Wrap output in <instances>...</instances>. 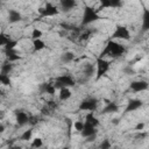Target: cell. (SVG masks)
Wrapping results in <instances>:
<instances>
[{
	"instance_id": "1",
	"label": "cell",
	"mask_w": 149,
	"mask_h": 149,
	"mask_svg": "<svg viewBox=\"0 0 149 149\" xmlns=\"http://www.w3.org/2000/svg\"><path fill=\"white\" fill-rule=\"evenodd\" d=\"M125 52H126L125 45L120 44L119 42H116V41H114V40H109V41L106 43V45H105V48H104V50L101 51V54H100L99 57H105V56L119 57V56L123 55Z\"/></svg>"
},
{
	"instance_id": "2",
	"label": "cell",
	"mask_w": 149,
	"mask_h": 149,
	"mask_svg": "<svg viewBox=\"0 0 149 149\" xmlns=\"http://www.w3.org/2000/svg\"><path fill=\"white\" fill-rule=\"evenodd\" d=\"M100 19L98 10L94 9L91 6L85 5L84 9H83V17H81V26H88L95 21H98Z\"/></svg>"
},
{
	"instance_id": "3",
	"label": "cell",
	"mask_w": 149,
	"mask_h": 149,
	"mask_svg": "<svg viewBox=\"0 0 149 149\" xmlns=\"http://www.w3.org/2000/svg\"><path fill=\"white\" fill-rule=\"evenodd\" d=\"M109 40H123V41H128L130 40V31L127 27L118 24L113 31V34L111 35Z\"/></svg>"
},
{
	"instance_id": "4",
	"label": "cell",
	"mask_w": 149,
	"mask_h": 149,
	"mask_svg": "<svg viewBox=\"0 0 149 149\" xmlns=\"http://www.w3.org/2000/svg\"><path fill=\"white\" fill-rule=\"evenodd\" d=\"M109 70V62L106 61L104 57H98L95 62V78L100 79L102 76L107 73Z\"/></svg>"
},
{
	"instance_id": "5",
	"label": "cell",
	"mask_w": 149,
	"mask_h": 149,
	"mask_svg": "<svg viewBox=\"0 0 149 149\" xmlns=\"http://www.w3.org/2000/svg\"><path fill=\"white\" fill-rule=\"evenodd\" d=\"M55 86L57 88H62V87H71L74 86L76 84V79L71 76V74H61L58 77H56L55 79Z\"/></svg>"
},
{
	"instance_id": "6",
	"label": "cell",
	"mask_w": 149,
	"mask_h": 149,
	"mask_svg": "<svg viewBox=\"0 0 149 149\" xmlns=\"http://www.w3.org/2000/svg\"><path fill=\"white\" fill-rule=\"evenodd\" d=\"M99 105V100L94 97H87L83 99L79 104V111H87V112H94Z\"/></svg>"
},
{
	"instance_id": "7",
	"label": "cell",
	"mask_w": 149,
	"mask_h": 149,
	"mask_svg": "<svg viewBox=\"0 0 149 149\" xmlns=\"http://www.w3.org/2000/svg\"><path fill=\"white\" fill-rule=\"evenodd\" d=\"M38 12H40V15H41V16L47 17V16H55V15H57L59 10H58L57 6H55V5L50 3V2H48L44 7L40 8Z\"/></svg>"
},
{
	"instance_id": "8",
	"label": "cell",
	"mask_w": 149,
	"mask_h": 149,
	"mask_svg": "<svg viewBox=\"0 0 149 149\" xmlns=\"http://www.w3.org/2000/svg\"><path fill=\"white\" fill-rule=\"evenodd\" d=\"M129 88L133 91V92H143V91H147L149 88V83L147 80H143V79H139V80H133L130 84H129Z\"/></svg>"
},
{
	"instance_id": "9",
	"label": "cell",
	"mask_w": 149,
	"mask_h": 149,
	"mask_svg": "<svg viewBox=\"0 0 149 149\" xmlns=\"http://www.w3.org/2000/svg\"><path fill=\"white\" fill-rule=\"evenodd\" d=\"M15 120H16V123L22 127L27 123H29L30 121V115H28L24 111H21V109H17L15 111Z\"/></svg>"
},
{
	"instance_id": "10",
	"label": "cell",
	"mask_w": 149,
	"mask_h": 149,
	"mask_svg": "<svg viewBox=\"0 0 149 149\" xmlns=\"http://www.w3.org/2000/svg\"><path fill=\"white\" fill-rule=\"evenodd\" d=\"M99 9L104 8H119L122 5V0H99Z\"/></svg>"
},
{
	"instance_id": "11",
	"label": "cell",
	"mask_w": 149,
	"mask_h": 149,
	"mask_svg": "<svg viewBox=\"0 0 149 149\" xmlns=\"http://www.w3.org/2000/svg\"><path fill=\"white\" fill-rule=\"evenodd\" d=\"M142 105H143V101H142V100H140V99H130V100L127 102V106H126L125 112H126V113L135 112V111H137L139 108H141Z\"/></svg>"
},
{
	"instance_id": "12",
	"label": "cell",
	"mask_w": 149,
	"mask_h": 149,
	"mask_svg": "<svg viewBox=\"0 0 149 149\" xmlns=\"http://www.w3.org/2000/svg\"><path fill=\"white\" fill-rule=\"evenodd\" d=\"M80 134H81V136L85 137V139H87V137H90V136H93V135H97V127L85 121L84 129L80 132Z\"/></svg>"
},
{
	"instance_id": "13",
	"label": "cell",
	"mask_w": 149,
	"mask_h": 149,
	"mask_svg": "<svg viewBox=\"0 0 149 149\" xmlns=\"http://www.w3.org/2000/svg\"><path fill=\"white\" fill-rule=\"evenodd\" d=\"M7 20H8L9 23H16V22H20L22 20V15H21L20 12H17L15 9H9Z\"/></svg>"
},
{
	"instance_id": "14",
	"label": "cell",
	"mask_w": 149,
	"mask_h": 149,
	"mask_svg": "<svg viewBox=\"0 0 149 149\" xmlns=\"http://www.w3.org/2000/svg\"><path fill=\"white\" fill-rule=\"evenodd\" d=\"M59 6L64 12H70L77 6L76 0H59Z\"/></svg>"
},
{
	"instance_id": "15",
	"label": "cell",
	"mask_w": 149,
	"mask_h": 149,
	"mask_svg": "<svg viewBox=\"0 0 149 149\" xmlns=\"http://www.w3.org/2000/svg\"><path fill=\"white\" fill-rule=\"evenodd\" d=\"M83 73L86 78H92L95 73V65L92 63H86L83 68Z\"/></svg>"
},
{
	"instance_id": "16",
	"label": "cell",
	"mask_w": 149,
	"mask_h": 149,
	"mask_svg": "<svg viewBox=\"0 0 149 149\" xmlns=\"http://www.w3.org/2000/svg\"><path fill=\"white\" fill-rule=\"evenodd\" d=\"M56 90H57V87L55 86L54 83H44V84L41 85V91L43 93H48L50 95H54Z\"/></svg>"
},
{
	"instance_id": "17",
	"label": "cell",
	"mask_w": 149,
	"mask_h": 149,
	"mask_svg": "<svg viewBox=\"0 0 149 149\" xmlns=\"http://www.w3.org/2000/svg\"><path fill=\"white\" fill-rule=\"evenodd\" d=\"M119 111V106L115 102H107L106 106L101 109V114H112Z\"/></svg>"
},
{
	"instance_id": "18",
	"label": "cell",
	"mask_w": 149,
	"mask_h": 149,
	"mask_svg": "<svg viewBox=\"0 0 149 149\" xmlns=\"http://www.w3.org/2000/svg\"><path fill=\"white\" fill-rule=\"evenodd\" d=\"M142 31L147 33L149 31V9H143V14H142Z\"/></svg>"
},
{
	"instance_id": "19",
	"label": "cell",
	"mask_w": 149,
	"mask_h": 149,
	"mask_svg": "<svg viewBox=\"0 0 149 149\" xmlns=\"http://www.w3.org/2000/svg\"><path fill=\"white\" fill-rule=\"evenodd\" d=\"M5 52H6V56H7L8 62H16V61L21 59L20 54L15 49H8V50H5Z\"/></svg>"
},
{
	"instance_id": "20",
	"label": "cell",
	"mask_w": 149,
	"mask_h": 149,
	"mask_svg": "<svg viewBox=\"0 0 149 149\" xmlns=\"http://www.w3.org/2000/svg\"><path fill=\"white\" fill-rule=\"evenodd\" d=\"M71 95H72V93H71L70 87H62V88H59V93H58L59 100L66 101V100H69L71 98Z\"/></svg>"
},
{
	"instance_id": "21",
	"label": "cell",
	"mask_w": 149,
	"mask_h": 149,
	"mask_svg": "<svg viewBox=\"0 0 149 149\" xmlns=\"http://www.w3.org/2000/svg\"><path fill=\"white\" fill-rule=\"evenodd\" d=\"M45 47H47V44H45V42H44L42 38L33 40V51H34V52L41 51V50H43Z\"/></svg>"
},
{
	"instance_id": "22",
	"label": "cell",
	"mask_w": 149,
	"mask_h": 149,
	"mask_svg": "<svg viewBox=\"0 0 149 149\" xmlns=\"http://www.w3.org/2000/svg\"><path fill=\"white\" fill-rule=\"evenodd\" d=\"M73 59H74V54L72 51H65L61 55V62L64 64H69L73 62Z\"/></svg>"
},
{
	"instance_id": "23",
	"label": "cell",
	"mask_w": 149,
	"mask_h": 149,
	"mask_svg": "<svg viewBox=\"0 0 149 149\" xmlns=\"http://www.w3.org/2000/svg\"><path fill=\"white\" fill-rule=\"evenodd\" d=\"M85 121L88 122V123H91V125H93V126H95V127L99 126V120H98L97 116L93 114V112H90V113L86 114V116H85Z\"/></svg>"
},
{
	"instance_id": "24",
	"label": "cell",
	"mask_w": 149,
	"mask_h": 149,
	"mask_svg": "<svg viewBox=\"0 0 149 149\" xmlns=\"http://www.w3.org/2000/svg\"><path fill=\"white\" fill-rule=\"evenodd\" d=\"M0 83L5 86H10L12 84V80L9 78L8 74H5V73H0Z\"/></svg>"
},
{
	"instance_id": "25",
	"label": "cell",
	"mask_w": 149,
	"mask_h": 149,
	"mask_svg": "<svg viewBox=\"0 0 149 149\" xmlns=\"http://www.w3.org/2000/svg\"><path fill=\"white\" fill-rule=\"evenodd\" d=\"M30 36H31L33 40H37V38H41V37L43 36V33H42L41 29H38V28H34V29L31 30Z\"/></svg>"
},
{
	"instance_id": "26",
	"label": "cell",
	"mask_w": 149,
	"mask_h": 149,
	"mask_svg": "<svg viewBox=\"0 0 149 149\" xmlns=\"http://www.w3.org/2000/svg\"><path fill=\"white\" fill-rule=\"evenodd\" d=\"M13 69V65L10 64V62L8 63H5L1 65V73H5V74H9V72L12 71Z\"/></svg>"
},
{
	"instance_id": "27",
	"label": "cell",
	"mask_w": 149,
	"mask_h": 149,
	"mask_svg": "<svg viewBox=\"0 0 149 149\" xmlns=\"http://www.w3.org/2000/svg\"><path fill=\"white\" fill-rule=\"evenodd\" d=\"M31 135H33V129H27L22 133L21 135V140L22 141H30L31 140Z\"/></svg>"
},
{
	"instance_id": "28",
	"label": "cell",
	"mask_w": 149,
	"mask_h": 149,
	"mask_svg": "<svg viewBox=\"0 0 149 149\" xmlns=\"http://www.w3.org/2000/svg\"><path fill=\"white\" fill-rule=\"evenodd\" d=\"M33 148H41L43 146V140L41 137H34L31 140V144H30Z\"/></svg>"
},
{
	"instance_id": "29",
	"label": "cell",
	"mask_w": 149,
	"mask_h": 149,
	"mask_svg": "<svg viewBox=\"0 0 149 149\" xmlns=\"http://www.w3.org/2000/svg\"><path fill=\"white\" fill-rule=\"evenodd\" d=\"M84 125H85V121H81V120H77L73 122V128L77 130V132H81L84 129Z\"/></svg>"
},
{
	"instance_id": "30",
	"label": "cell",
	"mask_w": 149,
	"mask_h": 149,
	"mask_svg": "<svg viewBox=\"0 0 149 149\" xmlns=\"http://www.w3.org/2000/svg\"><path fill=\"white\" fill-rule=\"evenodd\" d=\"M10 40H12V38H10L8 35H6V34H3V33H2V34L0 35V45L5 47V45L10 41Z\"/></svg>"
},
{
	"instance_id": "31",
	"label": "cell",
	"mask_w": 149,
	"mask_h": 149,
	"mask_svg": "<svg viewBox=\"0 0 149 149\" xmlns=\"http://www.w3.org/2000/svg\"><path fill=\"white\" fill-rule=\"evenodd\" d=\"M91 34H92L91 30H84V31L79 35V41H87V40L90 38Z\"/></svg>"
},
{
	"instance_id": "32",
	"label": "cell",
	"mask_w": 149,
	"mask_h": 149,
	"mask_svg": "<svg viewBox=\"0 0 149 149\" xmlns=\"http://www.w3.org/2000/svg\"><path fill=\"white\" fill-rule=\"evenodd\" d=\"M112 147V143L109 142V140H102L101 141V143L99 144V148H101V149H108V148H111Z\"/></svg>"
},
{
	"instance_id": "33",
	"label": "cell",
	"mask_w": 149,
	"mask_h": 149,
	"mask_svg": "<svg viewBox=\"0 0 149 149\" xmlns=\"http://www.w3.org/2000/svg\"><path fill=\"white\" fill-rule=\"evenodd\" d=\"M16 44H17V42L16 41H14V40H10L6 45H5V50H8V49H15V47H16Z\"/></svg>"
},
{
	"instance_id": "34",
	"label": "cell",
	"mask_w": 149,
	"mask_h": 149,
	"mask_svg": "<svg viewBox=\"0 0 149 149\" xmlns=\"http://www.w3.org/2000/svg\"><path fill=\"white\" fill-rule=\"evenodd\" d=\"M143 128H144V123L143 122H139L136 126H135V130H143Z\"/></svg>"
},
{
	"instance_id": "35",
	"label": "cell",
	"mask_w": 149,
	"mask_h": 149,
	"mask_svg": "<svg viewBox=\"0 0 149 149\" xmlns=\"http://www.w3.org/2000/svg\"><path fill=\"white\" fill-rule=\"evenodd\" d=\"M135 137L136 139H144V137H147V133H142V130H139V134H136Z\"/></svg>"
},
{
	"instance_id": "36",
	"label": "cell",
	"mask_w": 149,
	"mask_h": 149,
	"mask_svg": "<svg viewBox=\"0 0 149 149\" xmlns=\"http://www.w3.org/2000/svg\"><path fill=\"white\" fill-rule=\"evenodd\" d=\"M47 106H48L50 109H54V108H56V107H57V104H56L55 101H49V102L47 104Z\"/></svg>"
},
{
	"instance_id": "37",
	"label": "cell",
	"mask_w": 149,
	"mask_h": 149,
	"mask_svg": "<svg viewBox=\"0 0 149 149\" xmlns=\"http://www.w3.org/2000/svg\"><path fill=\"white\" fill-rule=\"evenodd\" d=\"M125 72H127V73H129V74H130V73H134V70H132V69L128 66L127 69H125Z\"/></svg>"
},
{
	"instance_id": "38",
	"label": "cell",
	"mask_w": 149,
	"mask_h": 149,
	"mask_svg": "<svg viewBox=\"0 0 149 149\" xmlns=\"http://www.w3.org/2000/svg\"><path fill=\"white\" fill-rule=\"evenodd\" d=\"M3 130H5V126H3V123H1L0 125V133H3Z\"/></svg>"
}]
</instances>
